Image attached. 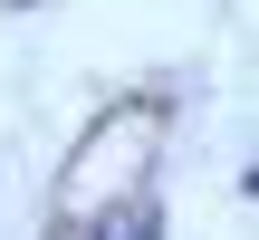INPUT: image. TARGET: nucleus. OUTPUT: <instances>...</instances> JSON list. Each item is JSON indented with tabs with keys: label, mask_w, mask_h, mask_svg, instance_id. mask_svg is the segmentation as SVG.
<instances>
[{
	"label": "nucleus",
	"mask_w": 259,
	"mask_h": 240,
	"mask_svg": "<svg viewBox=\"0 0 259 240\" xmlns=\"http://www.w3.org/2000/svg\"><path fill=\"white\" fill-rule=\"evenodd\" d=\"M96 231H106V240H163V202H154V192H135V202H115Z\"/></svg>",
	"instance_id": "nucleus-1"
},
{
	"label": "nucleus",
	"mask_w": 259,
	"mask_h": 240,
	"mask_svg": "<svg viewBox=\"0 0 259 240\" xmlns=\"http://www.w3.org/2000/svg\"><path fill=\"white\" fill-rule=\"evenodd\" d=\"M10 10H38V0H10Z\"/></svg>",
	"instance_id": "nucleus-2"
}]
</instances>
